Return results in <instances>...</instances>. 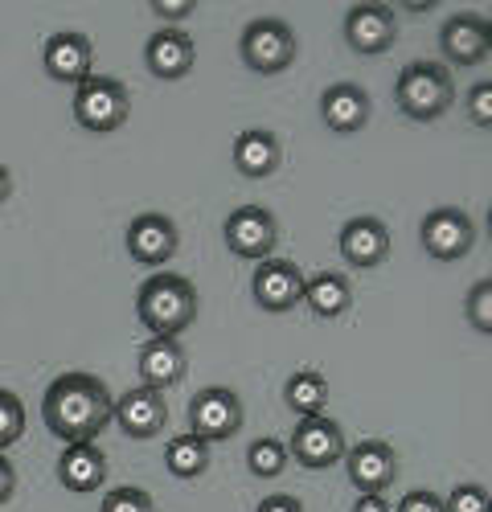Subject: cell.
Masks as SVG:
<instances>
[{
  "label": "cell",
  "instance_id": "cell-1",
  "mask_svg": "<svg viewBox=\"0 0 492 512\" xmlns=\"http://www.w3.org/2000/svg\"><path fill=\"white\" fill-rule=\"evenodd\" d=\"M41 418L66 447L95 443V435L111 422V394L95 373H58L41 402Z\"/></svg>",
  "mask_w": 492,
  "mask_h": 512
},
{
  "label": "cell",
  "instance_id": "cell-2",
  "mask_svg": "<svg viewBox=\"0 0 492 512\" xmlns=\"http://www.w3.org/2000/svg\"><path fill=\"white\" fill-rule=\"evenodd\" d=\"M136 316L152 336L177 340L197 320V287L177 271H156L136 291Z\"/></svg>",
  "mask_w": 492,
  "mask_h": 512
},
{
  "label": "cell",
  "instance_id": "cell-3",
  "mask_svg": "<svg viewBox=\"0 0 492 512\" xmlns=\"http://www.w3.org/2000/svg\"><path fill=\"white\" fill-rule=\"evenodd\" d=\"M394 103L406 119L435 123L456 103V82L439 62H410L394 82Z\"/></svg>",
  "mask_w": 492,
  "mask_h": 512
},
{
  "label": "cell",
  "instance_id": "cell-4",
  "mask_svg": "<svg viewBox=\"0 0 492 512\" xmlns=\"http://www.w3.org/2000/svg\"><path fill=\"white\" fill-rule=\"evenodd\" d=\"M128 115H132V95L119 78L91 74L87 82L74 87V123L82 132H95V136L119 132L128 123Z\"/></svg>",
  "mask_w": 492,
  "mask_h": 512
},
{
  "label": "cell",
  "instance_id": "cell-5",
  "mask_svg": "<svg viewBox=\"0 0 492 512\" xmlns=\"http://www.w3.org/2000/svg\"><path fill=\"white\" fill-rule=\"evenodd\" d=\"M238 54L255 74H283L296 62V29L279 21V17H259L242 29L238 37Z\"/></svg>",
  "mask_w": 492,
  "mask_h": 512
},
{
  "label": "cell",
  "instance_id": "cell-6",
  "mask_svg": "<svg viewBox=\"0 0 492 512\" xmlns=\"http://www.w3.org/2000/svg\"><path fill=\"white\" fill-rule=\"evenodd\" d=\"M246 426V406L226 386H205L189 402V435L201 443H226Z\"/></svg>",
  "mask_w": 492,
  "mask_h": 512
},
{
  "label": "cell",
  "instance_id": "cell-7",
  "mask_svg": "<svg viewBox=\"0 0 492 512\" xmlns=\"http://www.w3.org/2000/svg\"><path fill=\"white\" fill-rule=\"evenodd\" d=\"M222 238H226V250L234 254V259L263 263L279 246V222H275V213L263 209V205H242L226 218Z\"/></svg>",
  "mask_w": 492,
  "mask_h": 512
},
{
  "label": "cell",
  "instance_id": "cell-8",
  "mask_svg": "<svg viewBox=\"0 0 492 512\" xmlns=\"http://www.w3.org/2000/svg\"><path fill=\"white\" fill-rule=\"evenodd\" d=\"M419 242L435 263H460L464 254H472V246H476V222L460 205H439L423 218Z\"/></svg>",
  "mask_w": 492,
  "mask_h": 512
},
{
  "label": "cell",
  "instance_id": "cell-9",
  "mask_svg": "<svg viewBox=\"0 0 492 512\" xmlns=\"http://www.w3.org/2000/svg\"><path fill=\"white\" fill-rule=\"evenodd\" d=\"M345 431L324 418V414H312V418H300L292 439H287V455H292L300 467H308V472H324V467H333L345 459Z\"/></svg>",
  "mask_w": 492,
  "mask_h": 512
},
{
  "label": "cell",
  "instance_id": "cell-10",
  "mask_svg": "<svg viewBox=\"0 0 492 512\" xmlns=\"http://www.w3.org/2000/svg\"><path fill=\"white\" fill-rule=\"evenodd\" d=\"M439 50L451 66H484L492 54V25L484 13H451L439 29Z\"/></svg>",
  "mask_w": 492,
  "mask_h": 512
},
{
  "label": "cell",
  "instance_id": "cell-11",
  "mask_svg": "<svg viewBox=\"0 0 492 512\" xmlns=\"http://www.w3.org/2000/svg\"><path fill=\"white\" fill-rule=\"evenodd\" d=\"M304 271L292 263V259H263L251 275V295H255V304L271 316H283V312H292L300 304V295H304Z\"/></svg>",
  "mask_w": 492,
  "mask_h": 512
},
{
  "label": "cell",
  "instance_id": "cell-12",
  "mask_svg": "<svg viewBox=\"0 0 492 512\" xmlns=\"http://www.w3.org/2000/svg\"><path fill=\"white\" fill-rule=\"evenodd\" d=\"M345 476L361 496H382L398 480V455L382 439H361L345 451Z\"/></svg>",
  "mask_w": 492,
  "mask_h": 512
},
{
  "label": "cell",
  "instance_id": "cell-13",
  "mask_svg": "<svg viewBox=\"0 0 492 512\" xmlns=\"http://www.w3.org/2000/svg\"><path fill=\"white\" fill-rule=\"evenodd\" d=\"M123 242H128L132 263L156 271L177 254L181 234H177V222L169 218V213H140V218L128 226V234H123Z\"/></svg>",
  "mask_w": 492,
  "mask_h": 512
},
{
  "label": "cell",
  "instance_id": "cell-14",
  "mask_svg": "<svg viewBox=\"0 0 492 512\" xmlns=\"http://www.w3.org/2000/svg\"><path fill=\"white\" fill-rule=\"evenodd\" d=\"M398 37V17L390 5H353L345 13V41L361 58H378L394 46Z\"/></svg>",
  "mask_w": 492,
  "mask_h": 512
},
{
  "label": "cell",
  "instance_id": "cell-15",
  "mask_svg": "<svg viewBox=\"0 0 492 512\" xmlns=\"http://www.w3.org/2000/svg\"><path fill=\"white\" fill-rule=\"evenodd\" d=\"M111 418L119 422V431L128 439H156L169 426V402L148 386H136L119 402H111Z\"/></svg>",
  "mask_w": 492,
  "mask_h": 512
},
{
  "label": "cell",
  "instance_id": "cell-16",
  "mask_svg": "<svg viewBox=\"0 0 492 512\" xmlns=\"http://www.w3.org/2000/svg\"><path fill=\"white\" fill-rule=\"evenodd\" d=\"M41 62H46V74L54 82H78L91 78V62H95V50H91V37L87 33H74V29H62L46 41V50H41Z\"/></svg>",
  "mask_w": 492,
  "mask_h": 512
},
{
  "label": "cell",
  "instance_id": "cell-17",
  "mask_svg": "<svg viewBox=\"0 0 492 512\" xmlns=\"http://www.w3.org/2000/svg\"><path fill=\"white\" fill-rule=\"evenodd\" d=\"M341 254H345L349 267L374 271L378 263L390 259V226H386L382 218H369V213H361V218L345 222V226H341Z\"/></svg>",
  "mask_w": 492,
  "mask_h": 512
},
{
  "label": "cell",
  "instance_id": "cell-18",
  "mask_svg": "<svg viewBox=\"0 0 492 512\" xmlns=\"http://www.w3.org/2000/svg\"><path fill=\"white\" fill-rule=\"evenodd\" d=\"M140 377H144V386L164 394V390H173L185 381L189 373V357L181 349V340H169V336H148L144 345H140Z\"/></svg>",
  "mask_w": 492,
  "mask_h": 512
},
{
  "label": "cell",
  "instance_id": "cell-19",
  "mask_svg": "<svg viewBox=\"0 0 492 512\" xmlns=\"http://www.w3.org/2000/svg\"><path fill=\"white\" fill-rule=\"evenodd\" d=\"M369 95L365 87H357V82H333L324 95H320V119L328 132L337 136H357L361 127L369 123Z\"/></svg>",
  "mask_w": 492,
  "mask_h": 512
},
{
  "label": "cell",
  "instance_id": "cell-20",
  "mask_svg": "<svg viewBox=\"0 0 492 512\" xmlns=\"http://www.w3.org/2000/svg\"><path fill=\"white\" fill-rule=\"evenodd\" d=\"M144 62L160 82H177L193 70L197 50H193V37L185 29H156L144 46Z\"/></svg>",
  "mask_w": 492,
  "mask_h": 512
},
{
  "label": "cell",
  "instance_id": "cell-21",
  "mask_svg": "<svg viewBox=\"0 0 492 512\" xmlns=\"http://www.w3.org/2000/svg\"><path fill=\"white\" fill-rule=\"evenodd\" d=\"M58 484L66 492H78V496H91L107 484V455L95 447V443H78V447H66L58 455Z\"/></svg>",
  "mask_w": 492,
  "mask_h": 512
},
{
  "label": "cell",
  "instance_id": "cell-22",
  "mask_svg": "<svg viewBox=\"0 0 492 512\" xmlns=\"http://www.w3.org/2000/svg\"><path fill=\"white\" fill-rule=\"evenodd\" d=\"M279 164H283V144L275 132H267V127H251V132H242L234 140V168L246 181L271 177Z\"/></svg>",
  "mask_w": 492,
  "mask_h": 512
},
{
  "label": "cell",
  "instance_id": "cell-23",
  "mask_svg": "<svg viewBox=\"0 0 492 512\" xmlns=\"http://www.w3.org/2000/svg\"><path fill=\"white\" fill-rule=\"evenodd\" d=\"M300 304L320 316V320H337L353 308V287L341 271H320L312 279H304V295H300Z\"/></svg>",
  "mask_w": 492,
  "mask_h": 512
},
{
  "label": "cell",
  "instance_id": "cell-24",
  "mask_svg": "<svg viewBox=\"0 0 492 512\" xmlns=\"http://www.w3.org/2000/svg\"><path fill=\"white\" fill-rule=\"evenodd\" d=\"M283 402H287V410H296L300 418L324 414V406H328V381H324V373L296 369L292 377H287V386H283Z\"/></svg>",
  "mask_w": 492,
  "mask_h": 512
},
{
  "label": "cell",
  "instance_id": "cell-25",
  "mask_svg": "<svg viewBox=\"0 0 492 512\" xmlns=\"http://www.w3.org/2000/svg\"><path fill=\"white\" fill-rule=\"evenodd\" d=\"M164 467L177 476V480H197L205 467H210V443H201L193 435H177L164 447Z\"/></svg>",
  "mask_w": 492,
  "mask_h": 512
},
{
  "label": "cell",
  "instance_id": "cell-26",
  "mask_svg": "<svg viewBox=\"0 0 492 512\" xmlns=\"http://www.w3.org/2000/svg\"><path fill=\"white\" fill-rule=\"evenodd\" d=\"M287 463H292V455H287V443L275 439V435H263V439H255L251 447H246V467H251V476H259V480L283 476Z\"/></svg>",
  "mask_w": 492,
  "mask_h": 512
},
{
  "label": "cell",
  "instance_id": "cell-27",
  "mask_svg": "<svg viewBox=\"0 0 492 512\" xmlns=\"http://www.w3.org/2000/svg\"><path fill=\"white\" fill-rule=\"evenodd\" d=\"M25 435V406L13 390H0V455L17 447Z\"/></svg>",
  "mask_w": 492,
  "mask_h": 512
},
{
  "label": "cell",
  "instance_id": "cell-28",
  "mask_svg": "<svg viewBox=\"0 0 492 512\" xmlns=\"http://www.w3.org/2000/svg\"><path fill=\"white\" fill-rule=\"evenodd\" d=\"M443 512H492L484 484H456L443 500Z\"/></svg>",
  "mask_w": 492,
  "mask_h": 512
},
{
  "label": "cell",
  "instance_id": "cell-29",
  "mask_svg": "<svg viewBox=\"0 0 492 512\" xmlns=\"http://www.w3.org/2000/svg\"><path fill=\"white\" fill-rule=\"evenodd\" d=\"M468 324H472L480 336L492 332V283H488V279H480V283L468 291Z\"/></svg>",
  "mask_w": 492,
  "mask_h": 512
},
{
  "label": "cell",
  "instance_id": "cell-30",
  "mask_svg": "<svg viewBox=\"0 0 492 512\" xmlns=\"http://www.w3.org/2000/svg\"><path fill=\"white\" fill-rule=\"evenodd\" d=\"M99 512H156V508H152V496L144 488H111L103 496Z\"/></svg>",
  "mask_w": 492,
  "mask_h": 512
},
{
  "label": "cell",
  "instance_id": "cell-31",
  "mask_svg": "<svg viewBox=\"0 0 492 512\" xmlns=\"http://www.w3.org/2000/svg\"><path fill=\"white\" fill-rule=\"evenodd\" d=\"M468 119L480 127V132L492 127V82H476L468 91Z\"/></svg>",
  "mask_w": 492,
  "mask_h": 512
},
{
  "label": "cell",
  "instance_id": "cell-32",
  "mask_svg": "<svg viewBox=\"0 0 492 512\" xmlns=\"http://www.w3.org/2000/svg\"><path fill=\"white\" fill-rule=\"evenodd\" d=\"M160 21H169V29H177V21H185L197 5H193V0H152V5H148Z\"/></svg>",
  "mask_w": 492,
  "mask_h": 512
},
{
  "label": "cell",
  "instance_id": "cell-33",
  "mask_svg": "<svg viewBox=\"0 0 492 512\" xmlns=\"http://www.w3.org/2000/svg\"><path fill=\"white\" fill-rule=\"evenodd\" d=\"M398 512H443V496H435V492H427V488L406 492L402 504H398Z\"/></svg>",
  "mask_w": 492,
  "mask_h": 512
},
{
  "label": "cell",
  "instance_id": "cell-34",
  "mask_svg": "<svg viewBox=\"0 0 492 512\" xmlns=\"http://www.w3.org/2000/svg\"><path fill=\"white\" fill-rule=\"evenodd\" d=\"M17 496V467L0 455V504H9Z\"/></svg>",
  "mask_w": 492,
  "mask_h": 512
},
{
  "label": "cell",
  "instance_id": "cell-35",
  "mask_svg": "<svg viewBox=\"0 0 492 512\" xmlns=\"http://www.w3.org/2000/svg\"><path fill=\"white\" fill-rule=\"evenodd\" d=\"M255 512H304L300 496H263Z\"/></svg>",
  "mask_w": 492,
  "mask_h": 512
},
{
  "label": "cell",
  "instance_id": "cell-36",
  "mask_svg": "<svg viewBox=\"0 0 492 512\" xmlns=\"http://www.w3.org/2000/svg\"><path fill=\"white\" fill-rule=\"evenodd\" d=\"M353 512H394L386 496H357L353 500Z\"/></svg>",
  "mask_w": 492,
  "mask_h": 512
},
{
  "label": "cell",
  "instance_id": "cell-37",
  "mask_svg": "<svg viewBox=\"0 0 492 512\" xmlns=\"http://www.w3.org/2000/svg\"><path fill=\"white\" fill-rule=\"evenodd\" d=\"M9 197H13V173H9L5 164H0V205H5Z\"/></svg>",
  "mask_w": 492,
  "mask_h": 512
}]
</instances>
